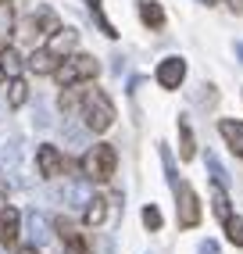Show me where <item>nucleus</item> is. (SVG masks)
Wrapping results in <instances>:
<instances>
[{"mask_svg": "<svg viewBox=\"0 0 243 254\" xmlns=\"http://www.w3.org/2000/svg\"><path fill=\"white\" fill-rule=\"evenodd\" d=\"M79 111H82V122H86L90 132H108L115 126V104H111V97L104 93V90H97V86L82 90Z\"/></svg>", "mask_w": 243, "mask_h": 254, "instance_id": "obj_1", "label": "nucleus"}, {"mask_svg": "<svg viewBox=\"0 0 243 254\" xmlns=\"http://www.w3.org/2000/svg\"><path fill=\"white\" fill-rule=\"evenodd\" d=\"M100 75V61L93 54H68L58 61V68H54V79H58V86H79V82H90Z\"/></svg>", "mask_w": 243, "mask_h": 254, "instance_id": "obj_2", "label": "nucleus"}, {"mask_svg": "<svg viewBox=\"0 0 243 254\" xmlns=\"http://www.w3.org/2000/svg\"><path fill=\"white\" fill-rule=\"evenodd\" d=\"M115 165H118V154H115L111 143H93V147L82 154V161H79L82 176L93 179V183H108V179L115 176Z\"/></svg>", "mask_w": 243, "mask_h": 254, "instance_id": "obj_3", "label": "nucleus"}, {"mask_svg": "<svg viewBox=\"0 0 243 254\" xmlns=\"http://www.w3.org/2000/svg\"><path fill=\"white\" fill-rule=\"evenodd\" d=\"M176 208H179V226L182 229L200 226V197L189 183H176Z\"/></svg>", "mask_w": 243, "mask_h": 254, "instance_id": "obj_4", "label": "nucleus"}, {"mask_svg": "<svg viewBox=\"0 0 243 254\" xmlns=\"http://www.w3.org/2000/svg\"><path fill=\"white\" fill-rule=\"evenodd\" d=\"M154 79H158V86H161V90H179V86H182V79H186V61H182L179 54H168V58L158 64Z\"/></svg>", "mask_w": 243, "mask_h": 254, "instance_id": "obj_5", "label": "nucleus"}, {"mask_svg": "<svg viewBox=\"0 0 243 254\" xmlns=\"http://www.w3.org/2000/svg\"><path fill=\"white\" fill-rule=\"evenodd\" d=\"M36 161H40V176H47V179H58V176L64 172V168H68L64 154H61L58 147H50V143H43V147H40Z\"/></svg>", "mask_w": 243, "mask_h": 254, "instance_id": "obj_6", "label": "nucleus"}, {"mask_svg": "<svg viewBox=\"0 0 243 254\" xmlns=\"http://www.w3.org/2000/svg\"><path fill=\"white\" fill-rule=\"evenodd\" d=\"M218 136L236 158H243V118H218Z\"/></svg>", "mask_w": 243, "mask_h": 254, "instance_id": "obj_7", "label": "nucleus"}, {"mask_svg": "<svg viewBox=\"0 0 243 254\" xmlns=\"http://www.w3.org/2000/svg\"><path fill=\"white\" fill-rule=\"evenodd\" d=\"M58 61H61V58H58V54H54V50H50V47H40L36 54L29 58V68L36 72V75H54Z\"/></svg>", "mask_w": 243, "mask_h": 254, "instance_id": "obj_8", "label": "nucleus"}, {"mask_svg": "<svg viewBox=\"0 0 243 254\" xmlns=\"http://www.w3.org/2000/svg\"><path fill=\"white\" fill-rule=\"evenodd\" d=\"M75 43H79V29H58L54 36H50V43H47V47L61 58V54H72Z\"/></svg>", "mask_w": 243, "mask_h": 254, "instance_id": "obj_9", "label": "nucleus"}, {"mask_svg": "<svg viewBox=\"0 0 243 254\" xmlns=\"http://www.w3.org/2000/svg\"><path fill=\"white\" fill-rule=\"evenodd\" d=\"M18 222H22L18 208H4V222H0V240H4L7 247L18 244Z\"/></svg>", "mask_w": 243, "mask_h": 254, "instance_id": "obj_10", "label": "nucleus"}, {"mask_svg": "<svg viewBox=\"0 0 243 254\" xmlns=\"http://www.w3.org/2000/svg\"><path fill=\"white\" fill-rule=\"evenodd\" d=\"M197 154V140H193V129H189L186 115H179V158L182 161H193Z\"/></svg>", "mask_w": 243, "mask_h": 254, "instance_id": "obj_11", "label": "nucleus"}, {"mask_svg": "<svg viewBox=\"0 0 243 254\" xmlns=\"http://www.w3.org/2000/svg\"><path fill=\"white\" fill-rule=\"evenodd\" d=\"M104 218H108V200H104V197H90V200H86V211H82V222L86 226H100Z\"/></svg>", "mask_w": 243, "mask_h": 254, "instance_id": "obj_12", "label": "nucleus"}, {"mask_svg": "<svg viewBox=\"0 0 243 254\" xmlns=\"http://www.w3.org/2000/svg\"><path fill=\"white\" fill-rule=\"evenodd\" d=\"M140 22L147 29H161L165 25V7L154 4V0H143V4H140Z\"/></svg>", "mask_w": 243, "mask_h": 254, "instance_id": "obj_13", "label": "nucleus"}, {"mask_svg": "<svg viewBox=\"0 0 243 254\" xmlns=\"http://www.w3.org/2000/svg\"><path fill=\"white\" fill-rule=\"evenodd\" d=\"M54 229H58V236L64 240V247H82L86 251V240H82V233L68 222V218H54Z\"/></svg>", "mask_w": 243, "mask_h": 254, "instance_id": "obj_14", "label": "nucleus"}, {"mask_svg": "<svg viewBox=\"0 0 243 254\" xmlns=\"http://www.w3.org/2000/svg\"><path fill=\"white\" fill-rule=\"evenodd\" d=\"M0 61H4V64H0V68H4V75H22V54H18V50H14V47H4V54H0Z\"/></svg>", "mask_w": 243, "mask_h": 254, "instance_id": "obj_15", "label": "nucleus"}, {"mask_svg": "<svg viewBox=\"0 0 243 254\" xmlns=\"http://www.w3.org/2000/svg\"><path fill=\"white\" fill-rule=\"evenodd\" d=\"M32 22H36V29H40V32H47V36H54V32L61 29L58 14H54V11H47V7H40L36 14H32Z\"/></svg>", "mask_w": 243, "mask_h": 254, "instance_id": "obj_16", "label": "nucleus"}, {"mask_svg": "<svg viewBox=\"0 0 243 254\" xmlns=\"http://www.w3.org/2000/svg\"><path fill=\"white\" fill-rule=\"evenodd\" d=\"M7 100H11V108H22L25 100H29V82H25L22 75L11 79V93H7Z\"/></svg>", "mask_w": 243, "mask_h": 254, "instance_id": "obj_17", "label": "nucleus"}, {"mask_svg": "<svg viewBox=\"0 0 243 254\" xmlns=\"http://www.w3.org/2000/svg\"><path fill=\"white\" fill-rule=\"evenodd\" d=\"M222 226H225V236H229V244H233V247H243V218H240V215H229Z\"/></svg>", "mask_w": 243, "mask_h": 254, "instance_id": "obj_18", "label": "nucleus"}, {"mask_svg": "<svg viewBox=\"0 0 243 254\" xmlns=\"http://www.w3.org/2000/svg\"><path fill=\"white\" fill-rule=\"evenodd\" d=\"M215 215H218V222H225V218L233 215V204H229V193H225V186H215Z\"/></svg>", "mask_w": 243, "mask_h": 254, "instance_id": "obj_19", "label": "nucleus"}, {"mask_svg": "<svg viewBox=\"0 0 243 254\" xmlns=\"http://www.w3.org/2000/svg\"><path fill=\"white\" fill-rule=\"evenodd\" d=\"M14 32V7L11 0H0V36H11Z\"/></svg>", "mask_w": 243, "mask_h": 254, "instance_id": "obj_20", "label": "nucleus"}, {"mask_svg": "<svg viewBox=\"0 0 243 254\" xmlns=\"http://www.w3.org/2000/svg\"><path fill=\"white\" fill-rule=\"evenodd\" d=\"M161 222H165V218H161V211L154 208V204H147V208H143V226H147L150 233H158V229H161Z\"/></svg>", "mask_w": 243, "mask_h": 254, "instance_id": "obj_21", "label": "nucleus"}, {"mask_svg": "<svg viewBox=\"0 0 243 254\" xmlns=\"http://www.w3.org/2000/svg\"><path fill=\"white\" fill-rule=\"evenodd\" d=\"M207 168H211V179H215V186H225V183H229V176H225V168L218 165V158H215V154H207Z\"/></svg>", "mask_w": 243, "mask_h": 254, "instance_id": "obj_22", "label": "nucleus"}, {"mask_svg": "<svg viewBox=\"0 0 243 254\" xmlns=\"http://www.w3.org/2000/svg\"><path fill=\"white\" fill-rule=\"evenodd\" d=\"M200 254H218V244H215V240H204V244H200Z\"/></svg>", "mask_w": 243, "mask_h": 254, "instance_id": "obj_23", "label": "nucleus"}, {"mask_svg": "<svg viewBox=\"0 0 243 254\" xmlns=\"http://www.w3.org/2000/svg\"><path fill=\"white\" fill-rule=\"evenodd\" d=\"M18 254H40V251L32 247V244H25V247H18Z\"/></svg>", "mask_w": 243, "mask_h": 254, "instance_id": "obj_24", "label": "nucleus"}, {"mask_svg": "<svg viewBox=\"0 0 243 254\" xmlns=\"http://www.w3.org/2000/svg\"><path fill=\"white\" fill-rule=\"evenodd\" d=\"M64 254H86L82 247H64Z\"/></svg>", "mask_w": 243, "mask_h": 254, "instance_id": "obj_25", "label": "nucleus"}, {"mask_svg": "<svg viewBox=\"0 0 243 254\" xmlns=\"http://www.w3.org/2000/svg\"><path fill=\"white\" fill-rule=\"evenodd\" d=\"M0 208H4V190H0Z\"/></svg>", "mask_w": 243, "mask_h": 254, "instance_id": "obj_26", "label": "nucleus"}, {"mask_svg": "<svg viewBox=\"0 0 243 254\" xmlns=\"http://www.w3.org/2000/svg\"><path fill=\"white\" fill-rule=\"evenodd\" d=\"M0 79H4V68H0Z\"/></svg>", "mask_w": 243, "mask_h": 254, "instance_id": "obj_27", "label": "nucleus"}]
</instances>
